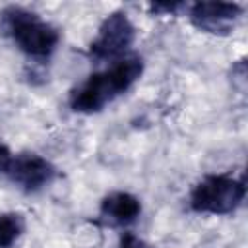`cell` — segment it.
Masks as SVG:
<instances>
[{"mask_svg": "<svg viewBox=\"0 0 248 248\" xmlns=\"http://www.w3.org/2000/svg\"><path fill=\"white\" fill-rule=\"evenodd\" d=\"M143 64L138 56L120 58L108 70L89 76L78 89H74L70 105L78 112H95L101 110L108 101L126 91L140 76Z\"/></svg>", "mask_w": 248, "mask_h": 248, "instance_id": "cell-1", "label": "cell"}, {"mask_svg": "<svg viewBox=\"0 0 248 248\" xmlns=\"http://www.w3.org/2000/svg\"><path fill=\"white\" fill-rule=\"evenodd\" d=\"M8 31L12 33L14 41L31 56H46L54 50L58 43V33L48 23L41 21L35 14L25 10H10L4 14Z\"/></svg>", "mask_w": 248, "mask_h": 248, "instance_id": "cell-2", "label": "cell"}, {"mask_svg": "<svg viewBox=\"0 0 248 248\" xmlns=\"http://www.w3.org/2000/svg\"><path fill=\"white\" fill-rule=\"evenodd\" d=\"M244 198V184L232 176L215 174L203 178L192 192L190 203L202 213H229Z\"/></svg>", "mask_w": 248, "mask_h": 248, "instance_id": "cell-3", "label": "cell"}, {"mask_svg": "<svg viewBox=\"0 0 248 248\" xmlns=\"http://www.w3.org/2000/svg\"><path fill=\"white\" fill-rule=\"evenodd\" d=\"M134 41V25L126 17V14H112L105 19L99 29L97 39L91 43V54L99 60L116 58L124 54V50Z\"/></svg>", "mask_w": 248, "mask_h": 248, "instance_id": "cell-4", "label": "cell"}, {"mask_svg": "<svg viewBox=\"0 0 248 248\" xmlns=\"http://www.w3.org/2000/svg\"><path fill=\"white\" fill-rule=\"evenodd\" d=\"M4 172L25 190H37L50 180L52 167L35 153H23L10 157Z\"/></svg>", "mask_w": 248, "mask_h": 248, "instance_id": "cell-5", "label": "cell"}, {"mask_svg": "<svg viewBox=\"0 0 248 248\" xmlns=\"http://www.w3.org/2000/svg\"><path fill=\"white\" fill-rule=\"evenodd\" d=\"M192 21L209 31V33H225L231 29V23L240 16L238 4L229 2H198L192 6Z\"/></svg>", "mask_w": 248, "mask_h": 248, "instance_id": "cell-6", "label": "cell"}, {"mask_svg": "<svg viewBox=\"0 0 248 248\" xmlns=\"http://www.w3.org/2000/svg\"><path fill=\"white\" fill-rule=\"evenodd\" d=\"M103 215L108 217L112 223H132L140 211H141V205L138 202V198H134L132 194H126V192H114L110 196L105 198L103 202Z\"/></svg>", "mask_w": 248, "mask_h": 248, "instance_id": "cell-7", "label": "cell"}, {"mask_svg": "<svg viewBox=\"0 0 248 248\" xmlns=\"http://www.w3.org/2000/svg\"><path fill=\"white\" fill-rule=\"evenodd\" d=\"M23 231V219L17 213H0V248H8Z\"/></svg>", "mask_w": 248, "mask_h": 248, "instance_id": "cell-8", "label": "cell"}, {"mask_svg": "<svg viewBox=\"0 0 248 248\" xmlns=\"http://www.w3.org/2000/svg\"><path fill=\"white\" fill-rule=\"evenodd\" d=\"M120 248H143V242L138 238V236H134V234H124L122 236V240H120Z\"/></svg>", "mask_w": 248, "mask_h": 248, "instance_id": "cell-9", "label": "cell"}, {"mask_svg": "<svg viewBox=\"0 0 248 248\" xmlns=\"http://www.w3.org/2000/svg\"><path fill=\"white\" fill-rule=\"evenodd\" d=\"M8 161H10V155H8V151H6L4 147H0V170H6V165H8Z\"/></svg>", "mask_w": 248, "mask_h": 248, "instance_id": "cell-10", "label": "cell"}]
</instances>
